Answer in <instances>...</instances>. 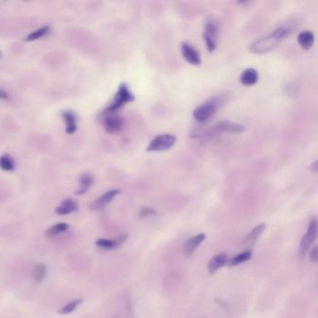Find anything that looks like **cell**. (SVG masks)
I'll list each match as a JSON object with an SVG mask.
<instances>
[{"instance_id":"cell-24","label":"cell","mask_w":318,"mask_h":318,"mask_svg":"<svg viewBox=\"0 0 318 318\" xmlns=\"http://www.w3.org/2000/svg\"><path fill=\"white\" fill-rule=\"evenodd\" d=\"M15 164L12 158L9 155H3L0 157V168L6 172H11L14 170Z\"/></svg>"},{"instance_id":"cell-4","label":"cell","mask_w":318,"mask_h":318,"mask_svg":"<svg viewBox=\"0 0 318 318\" xmlns=\"http://www.w3.org/2000/svg\"><path fill=\"white\" fill-rule=\"evenodd\" d=\"M177 142L175 135L170 133H164L156 136L151 140L147 148V151H163L171 149Z\"/></svg>"},{"instance_id":"cell-9","label":"cell","mask_w":318,"mask_h":318,"mask_svg":"<svg viewBox=\"0 0 318 318\" xmlns=\"http://www.w3.org/2000/svg\"><path fill=\"white\" fill-rule=\"evenodd\" d=\"M244 130H245V126H243L241 124L223 121V122L219 123L216 126H213L211 133L212 134L221 133V132H223V133L224 132H226V133H241Z\"/></svg>"},{"instance_id":"cell-1","label":"cell","mask_w":318,"mask_h":318,"mask_svg":"<svg viewBox=\"0 0 318 318\" xmlns=\"http://www.w3.org/2000/svg\"><path fill=\"white\" fill-rule=\"evenodd\" d=\"M292 29L293 28L288 25H284L276 28L272 34L254 41L250 45V51L256 54L270 53L271 51L275 49L287 35L291 34L293 31Z\"/></svg>"},{"instance_id":"cell-30","label":"cell","mask_w":318,"mask_h":318,"mask_svg":"<svg viewBox=\"0 0 318 318\" xmlns=\"http://www.w3.org/2000/svg\"><path fill=\"white\" fill-rule=\"evenodd\" d=\"M1 56H2V55H1V53H0V57H1Z\"/></svg>"},{"instance_id":"cell-26","label":"cell","mask_w":318,"mask_h":318,"mask_svg":"<svg viewBox=\"0 0 318 318\" xmlns=\"http://www.w3.org/2000/svg\"><path fill=\"white\" fill-rule=\"evenodd\" d=\"M318 247H314L311 249V253H310V261L313 263H316L318 261Z\"/></svg>"},{"instance_id":"cell-17","label":"cell","mask_w":318,"mask_h":318,"mask_svg":"<svg viewBox=\"0 0 318 318\" xmlns=\"http://www.w3.org/2000/svg\"><path fill=\"white\" fill-rule=\"evenodd\" d=\"M258 80V73L254 68H248L240 77V82L245 86L255 85Z\"/></svg>"},{"instance_id":"cell-19","label":"cell","mask_w":318,"mask_h":318,"mask_svg":"<svg viewBox=\"0 0 318 318\" xmlns=\"http://www.w3.org/2000/svg\"><path fill=\"white\" fill-rule=\"evenodd\" d=\"M315 41V36L311 31H303L298 35V42L301 48L304 50H309L312 48Z\"/></svg>"},{"instance_id":"cell-10","label":"cell","mask_w":318,"mask_h":318,"mask_svg":"<svg viewBox=\"0 0 318 318\" xmlns=\"http://www.w3.org/2000/svg\"><path fill=\"white\" fill-rule=\"evenodd\" d=\"M129 238V234H121L114 240L108 239H99L95 242V245L103 249H116L123 246L124 243Z\"/></svg>"},{"instance_id":"cell-21","label":"cell","mask_w":318,"mask_h":318,"mask_svg":"<svg viewBox=\"0 0 318 318\" xmlns=\"http://www.w3.org/2000/svg\"><path fill=\"white\" fill-rule=\"evenodd\" d=\"M252 256V251L251 250H246L244 252H242L241 254H239L237 256L231 257L230 260H228V264L230 266H236L248 261V259H250Z\"/></svg>"},{"instance_id":"cell-8","label":"cell","mask_w":318,"mask_h":318,"mask_svg":"<svg viewBox=\"0 0 318 318\" xmlns=\"http://www.w3.org/2000/svg\"><path fill=\"white\" fill-rule=\"evenodd\" d=\"M181 53L187 62L190 63L193 65L201 64V63H202L201 55L193 46H191L187 42H183L181 44Z\"/></svg>"},{"instance_id":"cell-28","label":"cell","mask_w":318,"mask_h":318,"mask_svg":"<svg viewBox=\"0 0 318 318\" xmlns=\"http://www.w3.org/2000/svg\"><path fill=\"white\" fill-rule=\"evenodd\" d=\"M9 98V95L3 89H0V100H7Z\"/></svg>"},{"instance_id":"cell-6","label":"cell","mask_w":318,"mask_h":318,"mask_svg":"<svg viewBox=\"0 0 318 318\" xmlns=\"http://www.w3.org/2000/svg\"><path fill=\"white\" fill-rule=\"evenodd\" d=\"M318 237V222L316 220L310 222L309 228L304 235V237L301 239V246H300V256L301 257L305 256L307 252L309 251L311 246L316 241Z\"/></svg>"},{"instance_id":"cell-7","label":"cell","mask_w":318,"mask_h":318,"mask_svg":"<svg viewBox=\"0 0 318 318\" xmlns=\"http://www.w3.org/2000/svg\"><path fill=\"white\" fill-rule=\"evenodd\" d=\"M121 192L120 190H111L106 191V193L101 195L90 204V209L93 211H98L105 208L108 203H110L117 195Z\"/></svg>"},{"instance_id":"cell-5","label":"cell","mask_w":318,"mask_h":318,"mask_svg":"<svg viewBox=\"0 0 318 318\" xmlns=\"http://www.w3.org/2000/svg\"><path fill=\"white\" fill-rule=\"evenodd\" d=\"M218 102L216 100H210L203 105L198 106L193 111V117L198 123L203 124L212 117L218 109Z\"/></svg>"},{"instance_id":"cell-22","label":"cell","mask_w":318,"mask_h":318,"mask_svg":"<svg viewBox=\"0 0 318 318\" xmlns=\"http://www.w3.org/2000/svg\"><path fill=\"white\" fill-rule=\"evenodd\" d=\"M66 230H68V225L64 222H61V223H57V224L52 226L51 228H49L45 231V234L48 237H53V236H55L61 232H64Z\"/></svg>"},{"instance_id":"cell-2","label":"cell","mask_w":318,"mask_h":318,"mask_svg":"<svg viewBox=\"0 0 318 318\" xmlns=\"http://www.w3.org/2000/svg\"><path fill=\"white\" fill-rule=\"evenodd\" d=\"M134 100L133 94L130 92V89L125 83H122L116 94L113 102L106 108L105 113H113L119 108L124 106L126 103H130Z\"/></svg>"},{"instance_id":"cell-16","label":"cell","mask_w":318,"mask_h":318,"mask_svg":"<svg viewBox=\"0 0 318 318\" xmlns=\"http://www.w3.org/2000/svg\"><path fill=\"white\" fill-rule=\"evenodd\" d=\"M62 117L65 123V133L73 134L77 131V116L72 111H64L62 113Z\"/></svg>"},{"instance_id":"cell-15","label":"cell","mask_w":318,"mask_h":318,"mask_svg":"<svg viewBox=\"0 0 318 318\" xmlns=\"http://www.w3.org/2000/svg\"><path fill=\"white\" fill-rule=\"evenodd\" d=\"M228 256L225 253H220L216 256H213L208 264V272L209 274H216L221 268L228 263Z\"/></svg>"},{"instance_id":"cell-12","label":"cell","mask_w":318,"mask_h":318,"mask_svg":"<svg viewBox=\"0 0 318 318\" xmlns=\"http://www.w3.org/2000/svg\"><path fill=\"white\" fill-rule=\"evenodd\" d=\"M104 124H105V129L107 133H119L124 129V123L123 119L115 116H110L106 118Z\"/></svg>"},{"instance_id":"cell-27","label":"cell","mask_w":318,"mask_h":318,"mask_svg":"<svg viewBox=\"0 0 318 318\" xmlns=\"http://www.w3.org/2000/svg\"><path fill=\"white\" fill-rule=\"evenodd\" d=\"M150 215H155V211L152 210L151 208H145L140 213V217L141 218H143V217H148Z\"/></svg>"},{"instance_id":"cell-18","label":"cell","mask_w":318,"mask_h":318,"mask_svg":"<svg viewBox=\"0 0 318 318\" xmlns=\"http://www.w3.org/2000/svg\"><path fill=\"white\" fill-rule=\"evenodd\" d=\"M94 183V177L89 174V173H84L80 176V189L75 192L77 195H82L86 193L89 191V189L93 186Z\"/></svg>"},{"instance_id":"cell-25","label":"cell","mask_w":318,"mask_h":318,"mask_svg":"<svg viewBox=\"0 0 318 318\" xmlns=\"http://www.w3.org/2000/svg\"><path fill=\"white\" fill-rule=\"evenodd\" d=\"M50 31V27H43L37 30H35V32L31 33L30 35H27V37L25 38V41H34L38 38H41L42 36L48 34V32Z\"/></svg>"},{"instance_id":"cell-23","label":"cell","mask_w":318,"mask_h":318,"mask_svg":"<svg viewBox=\"0 0 318 318\" xmlns=\"http://www.w3.org/2000/svg\"><path fill=\"white\" fill-rule=\"evenodd\" d=\"M82 302V299H77L74 301H70L68 303H66L65 305H64L62 308L58 310V314L61 316H65L71 314L72 312H74L75 310L77 309V307L80 305V303Z\"/></svg>"},{"instance_id":"cell-29","label":"cell","mask_w":318,"mask_h":318,"mask_svg":"<svg viewBox=\"0 0 318 318\" xmlns=\"http://www.w3.org/2000/svg\"><path fill=\"white\" fill-rule=\"evenodd\" d=\"M310 168H311V170H312L313 172H315V173H316V172L318 171V161L316 160L313 164H311V167Z\"/></svg>"},{"instance_id":"cell-14","label":"cell","mask_w":318,"mask_h":318,"mask_svg":"<svg viewBox=\"0 0 318 318\" xmlns=\"http://www.w3.org/2000/svg\"><path fill=\"white\" fill-rule=\"evenodd\" d=\"M79 209V204L73 199L67 198L63 201L62 203L55 208V213L60 216L69 215L71 213L76 212Z\"/></svg>"},{"instance_id":"cell-3","label":"cell","mask_w":318,"mask_h":318,"mask_svg":"<svg viewBox=\"0 0 318 318\" xmlns=\"http://www.w3.org/2000/svg\"><path fill=\"white\" fill-rule=\"evenodd\" d=\"M218 35H219V28L217 23L214 20H208L205 23L203 38L205 41V46L209 53H213L217 48Z\"/></svg>"},{"instance_id":"cell-13","label":"cell","mask_w":318,"mask_h":318,"mask_svg":"<svg viewBox=\"0 0 318 318\" xmlns=\"http://www.w3.org/2000/svg\"><path fill=\"white\" fill-rule=\"evenodd\" d=\"M205 239V234L204 233H200L195 235L194 237L189 239L184 245L183 248V252L186 256H191L194 253L196 249L198 247H200V245L203 243Z\"/></svg>"},{"instance_id":"cell-20","label":"cell","mask_w":318,"mask_h":318,"mask_svg":"<svg viewBox=\"0 0 318 318\" xmlns=\"http://www.w3.org/2000/svg\"><path fill=\"white\" fill-rule=\"evenodd\" d=\"M47 275V267L44 263H37L33 270L32 277L34 282L36 284L41 283Z\"/></svg>"},{"instance_id":"cell-11","label":"cell","mask_w":318,"mask_h":318,"mask_svg":"<svg viewBox=\"0 0 318 318\" xmlns=\"http://www.w3.org/2000/svg\"><path fill=\"white\" fill-rule=\"evenodd\" d=\"M266 226L264 223L258 224L253 230L248 234V236L243 241V248H252L256 244L257 239L260 237L262 232L265 230Z\"/></svg>"}]
</instances>
